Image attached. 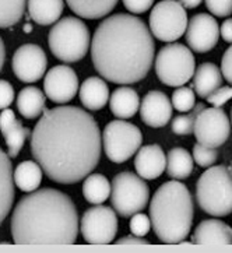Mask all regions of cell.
Segmentation results:
<instances>
[{
    "instance_id": "obj_1",
    "label": "cell",
    "mask_w": 232,
    "mask_h": 253,
    "mask_svg": "<svg viewBox=\"0 0 232 253\" xmlns=\"http://www.w3.org/2000/svg\"><path fill=\"white\" fill-rule=\"evenodd\" d=\"M102 134L97 121L78 106L43 109L31 133V154L50 180L72 185L100 163Z\"/></svg>"
},
{
    "instance_id": "obj_2",
    "label": "cell",
    "mask_w": 232,
    "mask_h": 253,
    "mask_svg": "<svg viewBox=\"0 0 232 253\" xmlns=\"http://www.w3.org/2000/svg\"><path fill=\"white\" fill-rule=\"evenodd\" d=\"M155 43L147 24L133 14L117 13L101 23L91 42V57L102 79L134 84L153 67Z\"/></svg>"
},
{
    "instance_id": "obj_3",
    "label": "cell",
    "mask_w": 232,
    "mask_h": 253,
    "mask_svg": "<svg viewBox=\"0 0 232 253\" xmlns=\"http://www.w3.org/2000/svg\"><path fill=\"white\" fill-rule=\"evenodd\" d=\"M10 228L17 245H73L78 235V212L66 193L37 189L20 199Z\"/></svg>"
},
{
    "instance_id": "obj_4",
    "label": "cell",
    "mask_w": 232,
    "mask_h": 253,
    "mask_svg": "<svg viewBox=\"0 0 232 253\" xmlns=\"http://www.w3.org/2000/svg\"><path fill=\"white\" fill-rule=\"evenodd\" d=\"M193 199L186 185L169 180L155 190L150 203V220L162 244H183L193 224Z\"/></svg>"
},
{
    "instance_id": "obj_5",
    "label": "cell",
    "mask_w": 232,
    "mask_h": 253,
    "mask_svg": "<svg viewBox=\"0 0 232 253\" xmlns=\"http://www.w3.org/2000/svg\"><path fill=\"white\" fill-rule=\"evenodd\" d=\"M196 200L204 212L213 217L232 214V172L225 165L208 167L196 185Z\"/></svg>"
},
{
    "instance_id": "obj_6",
    "label": "cell",
    "mask_w": 232,
    "mask_h": 253,
    "mask_svg": "<svg viewBox=\"0 0 232 253\" xmlns=\"http://www.w3.org/2000/svg\"><path fill=\"white\" fill-rule=\"evenodd\" d=\"M48 43L56 59L65 63H75L87 55L91 46V35L80 18L65 17L52 27Z\"/></svg>"
},
{
    "instance_id": "obj_7",
    "label": "cell",
    "mask_w": 232,
    "mask_h": 253,
    "mask_svg": "<svg viewBox=\"0 0 232 253\" xmlns=\"http://www.w3.org/2000/svg\"><path fill=\"white\" fill-rule=\"evenodd\" d=\"M155 73L159 82L168 87H182L196 70V59L191 48L183 43H169L161 48L155 56Z\"/></svg>"
},
{
    "instance_id": "obj_8",
    "label": "cell",
    "mask_w": 232,
    "mask_h": 253,
    "mask_svg": "<svg viewBox=\"0 0 232 253\" xmlns=\"http://www.w3.org/2000/svg\"><path fill=\"white\" fill-rule=\"evenodd\" d=\"M150 202V189L139 175L117 173L111 183V203L120 217L127 218L143 211Z\"/></svg>"
},
{
    "instance_id": "obj_9",
    "label": "cell",
    "mask_w": 232,
    "mask_h": 253,
    "mask_svg": "<svg viewBox=\"0 0 232 253\" xmlns=\"http://www.w3.org/2000/svg\"><path fill=\"white\" fill-rule=\"evenodd\" d=\"M143 143L141 130L126 121L109 122L102 133V147L109 161L122 164L129 161L139 151Z\"/></svg>"
},
{
    "instance_id": "obj_10",
    "label": "cell",
    "mask_w": 232,
    "mask_h": 253,
    "mask_svg": "<svg viewBox=\"0 0 232 253\" xmlns=\"http://www.w3.org/2000/svg\"><path fill=\"white\" fill-rule=\"evenodd\" d=\"M186 8L178 0H161L150 13V31L162 42H174L183 37L188 27Z\"/></svg>"
},
{
    "instance_id": "obj_11",
    "label": "cell",
    "mask_w": 232,
    "mask_h": 253,
    "mask_svg": "<svg viewBox=\"0 0 232 253\" xmlns=\"http://www.w3.org/2000/svg\"><path fill=\"white\" fill-rule=\"evenodd\" d=\"M117 217L111 207L97 204L85 210L81 218V234L90 245H108L117 234Z\"/></svg>"
},
{
    "instance_id": "obj_12",
    "label": "cell",
    "mask_w": 232,
    "mask_h": 253,
    "mask_svg": "<svg viewBox=\"0 0 232 253\" xmlns=\"http://www.w3.org/2000/svg\"><path fill=\"white\" fill-rule=\"evenodd\" d=\"M193 133L197 143L217 148L223 146L231 134V121L223 108H204L194 122Z\"/></svg>"
},
{
    "instance_id": "obj_13",
    "label": "cell",
    "mask_w": 232,
    "mask_h": 253,
    "mask_svg": "<svg viewBox=\"0 0 232 253\" xmlns=\"http://www.w3.org/2000/svg\"><path fill=\"white\" fill-rule=\"evenodd\" d=\"M48 66V59L41 46L35 43L21 45L14 52L11 67L16 77L23 83H37L43 77Z\"/></svg>"
},
{
    "instance_id": "obj_14",
    "label": "cell",
    "mask_w": 232,
    "mask_h": 253,
    "mask_svg": "<svg viewBox=\"0 0 232 253\" xmlns=\"http://www.w3.org/2000/svg\"><path fill=\"white\" fill-rule=\"evenodd\" d=\"M185 38H186V43L193 52L196 53L210 52L220 40V27L217 20L207 13L194 14L188 21Z\"/></svg>"
},
{
    "instance_id": "obj_15",
    "label": "cell",
    "mask_w": 232,
    "mask_h": 253,
    "mask_svg": "<svg viewBox=\"0 0 232 253\" xmlns=\"http://www.w3.org/2000/svg\"><path fill=\"white\" fill-rule=\"evenodd\" d=\"M43 90L52 102L67 104L78 91V77L69 66H53L43 79Z\"/></svg>"
},
{
    "instance_id": "obj_16",
    "label": "cell",
    "mask_w": 232,
    "mask_h": 253,
    "mask_svg": "<svg viewBox=\"0 0 232 253\" xmlns=\"http://www.w3.org/2000/svg\"><path fill=\"white\" fill-rule=\"evenodd\" d=\"M172 102L161 91H150L140 102V118L150 127H164L172 118Z\"/></svg>"
},
{
    "instance_id": "obj_17",
    "label": "cell",
    "mask_w": 232,
    "mask_h": 253,
    "mask_svg": "<svg viewBox=\"0 0 232 253\" xmlns=\"http://www.w3.org/2000/svg\"><path fill=\"white\" fill-rule=\"evenodd\" d=\"M134 168L143 179H157L165 171L166 155L158 144L140 147L137 155L134 157Z\"/></svg>"
},
{
    "instance_id": "obj_18",
    "label": "cell",
    "mask_w": 232,
    "mask_h": 253,
    "mask_svg": "<svg viewBox=\"0 0 232 253\" xmlns=\"http://www.w3.org/2000/svg\"><path fill=\"white\" fill-rule=\"evenodd\" d=\"M0 130L3 133V137L7 146L8 157L16 158L24 146L25 140L31 136L30 129L24 127L23 123L17 119L14 111L6 108L0 114Z\"/></svg>"
},
{
    "instance_id": "obj_19",
    "label": "cell",
    "mask_w": 232,
    "mask_h": 253,
    "mask_svg": "<svg viewBox=\"0 0 232 253\" xmlns=\"http://www.w3.org/2000/svg\"><path fill=\"white\" fill-rule=\"evenodd\" d=\"M192 244L206 246L232 245V228L224 221L214 218L201 221L192 235Z\"/></svg>"
},
{
    "instance_id": "obj_20",
    "label": "cell",
    "mask_w": 232,
    "mask_h": 253,
    "mask_svg": "<svg viewBox=\"0 0 232 253\" xmlns=\"http://www.w3.org/2000/svg\"><path fill=\"white\" fill-rule=\"evenodd\" d=\"M14 171L7 153L0 148V225L6 220L14 203Z\"/></svg>"
},
{
    "instance_id": "obj_21",
    "label": "cell",
    "mask_w": 232,
    "mask_h": 253,
    "mask_svg": "<svg viewBox=\"0 0 232 253\" xmlns=\"http://www.w3.org/2000/svg\"><path fill=\"white\" fill-rule=\"evenodd\" d=\"M78 95L85 109L100 111L108 104L109 88L105 80L100 77H88L81 84Z\"/></svg>"
},
{
    "instance_id": "obj_22",
    "label": "cell",
    "mask_w": 232,
    "mask_h": 253,
    "mask_svg": "<svg viewBox=\"0 0 232 253\" xmlns=\"http://www.w3.org/2000/svg\"><path fill=\"white\" fill-rule=\"evenodd\" d=\"M140 97L137 91L130 87H119L109 97L111 112L119 119H130L139 112Z\"/></svg>"
},
{
    "instance_id": "obj_23",
    "label": "cell",
    "mask_w": 232,
    "mask_h": 253,
    "mask_svg": "<svg viewBox=\"0 0 232 253\" xmlns=\"http://www.w3.org/2000/svg\"><path fill=\"white\" fill-rule=\"evenodd\" d=\"M193 87L200 98L206 99L223 85V73L214 63H201L193 74Z\"/></svg>"
},
{
    "instance_id": "obj_24",
    "label": "cell",
    "mask_w": 232,
    "mask_h": 253,
    "mask_svg": "<svg viewBox=\"0 0 232 253\" xmlns=\"http://www.w3.org/2000/svg\"><path fill=\"white\" fill-rule=\"evenodd\" d=\"M28 17L39 25L58 23L65 10V0H28Z\"/></svg>"
},
{
    "instance_id": "obj_25",
    "label": "cell",
    "mask_w": 232,
    "mask_h": 253,
    "mask_svg": "<svg viewBox=\"0 0 232 253\" xmlns=\"http://www.w3.org/2000/svg\"><path fill=\"white\" fill-rule=\"evenodd\" d=\"M119 0H66L67 6L85 20H100L108 16Z\"/></svg>"
},
{
    "instance_id": "obj_26",
    "label": "cell",
    "mask_w": 232,
    "mask_h": 253,
    "mask_svg": "<svg viewBox=\"0 0 232 253\" xmlns=\"http://www.w3.org/2000/svg\"><path fill=\"white\" fill-rule=\"evenodd\" d=\"M46 95L37 87H25L17 95V109L25 119H35L43 114Z\"/></svg>"
},
{
    "instance_id": "obj_27",
    "label": "cell",
    "mask_w": 232,
    "mask_h": 253,
    "mask_svg": "<svg viewBox=\"0 0 232 253\" xmlns=\"http://www.w3.org/2000/svg\"><path fill=\"white\" fill-rule=\"evenodd\" d=\"M165 171L172 179L181 180L189 178L193 172V157L185 148H172L166 155Z\"/></svg>"
},
{
    "instance_id": "obj_28",
    "label": "cell",
    "mask_w": 232,
    "mask_h": 253,
    "mask_svg": "<svg viewBox=\"0 0 232 253\" xmlns=\"http://www.w3.org/2000/svg\"><path fill=\"white\" fill-rule=\"evenodd\" d=\"M42 168L35 161H23L14 171V183L21 192L31 193L41 186Z\"/></svg>"
},
{
    "instance_id": "obj_29",
    "label": "cell",
    "mask_w": 232,
    "mask_h": 253,
    "mask_svg": "<svg viewBox=\"0 0 232 253\" xmlns=\"http://www.w3.org/2000/svg\"><path fill=\"white\" fill-rule=\"evenodd\" d=\"M83 196L90 204H102L111 196V183L101 173H90L83 183Z\"/></svg>"
},
{
    "instance_id": "obj_30",
    "label": "cell",
    "mask_w": 232,
    "mask_h": 253,
    "mask_svg": "<svg viewBox=\"0 0 232 253\" xmlns=\"http://www.w3.org/2000/svg\"><path fill=\"white\" fill-rule=\"evenodd\" d=\"M27 0H0V28L13 27L23 18Z\"/></svg>"
},
{
    "instance_id": "obj_31",
    "label": "cell",
    "mask_w": 232,
    "mask_h": 253,
    "mask_svg": "<svg viewBox=\"0 0 232 253\" xmlns=\"http://www.w3.org/2000/svg\"><path fill=\"white\" fill-rule=\"evenodd\" d=\"M204 109V105L203 104H196L194 108L189 111L188 115H179L174 118L172 121V131L175 134H179V136H188V134H192L193 133V129H194V122L197 119L199 114Z\"/></svg>"
},
{
    "instance_id": "obj_32",
    "label": "cell",
    "mask_w": 232,
    "mask_h": 253,
    "mask_svg": "<svg viewBox=\"0 0 232 253\" xmlns=\"http://www.w3.org/2000/svg\"><path fill=\"white\" fill-rule=\"evenodd\" d=\"M172 106L178 112H189L196 105L194 91L189 87H178L172 94Z\"/></svg>"
},
{
    "instance_id": "obj_33",
    "label": "cell",
    "mask_w": 232,
    "mask_h": 253,
    "mask_svg": "<svg viewBox=\"0 0 232 253\" xmlns=\"http://www.w3.org/2000/svg\"><path fill=\"white\" fill-rule=\"evenodd\" d=\"M192 157H193V161H196L197 165L203 167V168H208L216 164L217 158H218V151H217V148L207 147L200 143H196L193 146Z\"/></svg>"
},
{
    "instance_id": "obj_34",
    "label": "cell",
    "mask_w": 232,
    "mask_h": 253,
    "mask_svg": "<svg viewBox=\"0 0 232 253\" xmlns=\"http://www.w3.org/2000/svg\"><path fill=\"white\" fill-rule=\"evenodd\" d=\"M151 228V220L149 215L143 214V212H136L134 215H132L130 220V231L133 235L137 237H146L150 232Z\"/></svg>"
},
{
    "instance_id": "obj_35",
    "label": "cell",
    "mask_w": 232,
    "mask_h": 253,
    "mask_svg": "<svg viewBox=\"0 0 232 253\" xmlns=\"http://www.w3.org/2000/svg\"><path fill=\"white\" fill-rule=\"evenodd\" d=\"M207 10L217 17H228L232 13V0H204Z\"/></svg>"
},
{
    "instance_id": "obj_36",
    "label": "cell",
    "mask_w": 232,
    "mask_h": 253,
    "mask_svg": "<svg viewBox=\"0 0 232 253\" xmlns=\"http://www.w3.org/2000/svg\"><path fill=\"white\" fill-rule=\"evenodd\" d=\"M230 99H232V87H220L213 94H210L206 101L213 106L221 108Z\"/></svg>"
},
{
    "instance_id": "obj_37",
    "label": "cell",
    "mask_w": 232,
    "mask_h": 253,
    "mask_svg": "<svg viewBox=\"0 0 232 253\" xmlns=\"http://www.w3.org/2000/svg\"><path fill=\"white\" fill-rule=\"evenodd\" d=\"M14 101V90L13 85L6 80H0V111L6 109Z\"/></svg>"
},
{
    "instance_id": "obj_38",
    "label": "cell",
    "mask_w": 232,
    "mask_h": 253,
    "mask_svg": "<svg viewBox=\"0 0 232 253\" xmlns=\"http://www.w3.org/2000/svg\"><path fill=\"white\" fill-rule=\"evenodd\" d=\"M123 6L133 14H143L149 11L154 4V0H122Z\"/></svg>"
},
{
    "instance_id": "obj_39",
    "label": "cell",
    "mask_w": 232,
    "mask_h": 253,
    "mask_svg": "<svg viewBox=\"0 0 232 253\" xmlns=\"http://www.w3.org/2000/svg\"><path fill=\"white\" fill-rule=\"evenodd\" d=\"M221 73L225 80L232 84V45L224 52L221 60Z\"/></svg>"
},
{
    "instance_id": "obj_40",
    "label": "cell",
    "mask_w": 232,
    "mask_h": 253,
    "mask_svg": "<svg viewBox=\"0 0 232 253\" xmlns=\"http://www.w3.org/2000/svg\"><path fill=\"white\" fill-rule=\"evenodd\" d=\"M119 245H149L150 242L143 237H137V235H129V237H123L117 239Z\"/></svg>"
},
{
    "instance_id": "obj_41",
    "label": "cell",
    "mask_w": 232,
    "mask_h": 253,
    "mask_svg": "<svg viewBox=\"0 0 232 253\" xmlns=\"http://www.w3.org/2000/svg\"><path fill=\"white\" fill-rule=\"evenodd\" d=\"M220 35L228 43H232V18H227L220 27Z\"/></svg>"
},
{
    "instance_id": "obj_42",
    "label": "cell",
    "mask_w": 232,
    "mask_h": 253,
    "mask_svg": "<svg viewBox=\"0 0 232 253\" xmlns=\"http://www.w3.org/2000/svg\"><path fill=\"white\" fill-rule=\"evenodd\" d=\"M185 8H196L201 4L203 0H178Z\"/></svg>"
},
{
    "instance_id": "obj_43",
    "label": "cell",
    "mask_w": 232,
    "mask_h": 253,
    "mask_svg": "<svg viewBox=\"0 0 232 253\" xmlns=\"http://www.w3.org/2000/svg\"><path fill=\"white\" fill-rule=\"evenodd\" d=\"M6 62V48H4V42L0 37V72H1V67L4 66Z\"/></svg>"
},
{
    "instance_id": "obj_44",
    "label": "cell",
    "mask_w": 232,
    "mask_h": 253,
    "mask_svg": "<svg viewBox=\"0 0 232 253\" xmlns=\"http://www.w3.org/2000/svg\"><path fill=\"white\" fill-rule=\"evenodd\" d=\"M23 30H24V33H31L33 31V25L31 24H25L24 27H23Z\"/></svg>"
},
{
    "instance_id": "obj_45",
    "label": "cell",
    "mask_w": 232,
    "mask_h": 253,
    "mask_svg": "<svg viewBox=\"0 0 232 253\" xmlns=\"http://www.w3.org/2000/svg\"><path fill=\"white\" fill-rule=\"evenodd\" d=\"M231 127H232V109H231Z\"/></svg>"
},
{
    "instance_id": "obj_46",
    "label": "cell",
    "mask_w": 232,
    "mask_h": 253,
    "mask_svg": "<svg viewBox=\"0 0 232 253\" xmlns=\"http://www.w3.org/2000/svg\"><path fill=\"white\" fill-rule=\"evenodd\" d=\"M231 172H232V168H231Z\"/></svg>"
}]
</instances>
